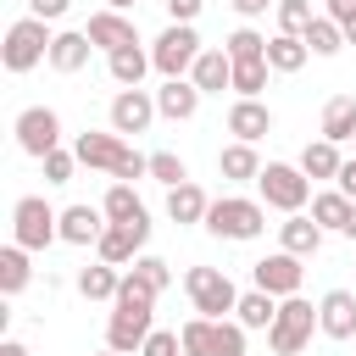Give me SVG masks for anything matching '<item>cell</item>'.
<instances>
[{"mask_svg": "<svg viewBox=\"0 0 356 356\" xmlns=\"http://www.w3.org/2000/svg\"><path fill=\"white\" fill-rule=\"evenodd\" d=\"M156 334V289L139 278V273H122V289L111 300V317H106V350H145V339Z\"/></svg>", "mask_w": 356, "mask_h": 356, "instance_id": "obj_1", "label": "cell"}, {"mask_svg": "<svg viewBox=\"0 0 356 356\" xmlns=\"http://www.w3.org/2000/svg\"><path fill=\"white\" fill-rule=\"evenodd\" d=\"M72 156L83 167H100L111 172L117 184H134V178H150V156H139L122 134H78L72 139Z\"/></svg>", "mask_w": 356, "mask_h": 356, "instance_id": "obj_2", "label": "cell"}, {"mask_svg": "<svg viewBox=\"0 0 356 356\" xmlns=\"http://www.w3.org/2000/svg\"><path fill=\"white\" fill-rule=\"evenodd\" d=\"M50 44H56L50 22H39V17H17V22L6 28L0 61H6V72H33L39 61H50Z\"/></svg>", "mask_w": 356, "mask_h": 356, "instance_id": "obj_3", "label": "cell"}, {"mask_svg": "<svg viewBox=\"0 0 356 356\" xmlns=\"http://www.w3.org/2000/svg\"><path fill=\"white\" fill-rule=\"evenodd\" d=\"M206 228H211L217 239L245 245V239H256V234L267 228V206H261V200H250V195H222V200H211Z\"/></svg>", "mask_w": 356, "mask_h": 356, "instance_id": "obj_4", "label": "cell"}, {"mask_svg": "<svg viewBox=\"0 0 356 356\" xmlns=\"http://www.w3.org/2000/svg\"><path fill=\"white\" fill-rule=\"evenodd\" d=\"M312 334H323V328H317V306L300 300V295L278 300V317H273V328H267L273 356H300V350L312 345Z\"/></svg>", "mask_w": 356, "mask_h": 356, "instance_id": "obj_5", "label": "cell"}, {"mask_svg": "<svg viewBox=\"0 0 356 356\" xmlns=\"http://www.w3.org/2000/svg\"><path fill=\"white\" fill-rule=\"evenodd\" d=\"M178 339H184V356H245V328L234 317H189Z\"/></svg>", "mask_w": 356, "mask_h": 356, "instance_id": "obj_6", "label": "cell"}, {"mask_svg": "<svg viewBox=\"0 0 356 356\" xmlns=\"http://www.w3.org/2000/svg\"><path fill=\"white\" fill-rule=\"evenodd\" d=\"M184 295H189L195 317H228L239 306V289H234V278L222 267H189L184 273Z\"/></svg>", "mask_w": 356, "mask_h": 356, "instance_id": "obj_7", "label": "cell"}, {"mask_svg": "<svg viewBox=\"0 0 356 356\" xmlns=\"http://www.w3.org/2000/svg\"><path fill=\"white\" fill-rule=\"evenodd\" d=\"M256 189H261V206H273V211H284V217H295V211L312 200V178H306L300 167H289V161H267L261 178H256Z\"/></svg>", "mask_w": 356, "mask_h": 356, "instance_id": "obj_8", "label": "cell"}, {"mask_svg": "<svg viewBox=\"0 0 356 356\" xmlns=\"http://www.w3.org/2000/svg\"><path fill=\"white\" fill-rule=\"evenodd\" d=\"M50 239H61V211H50L44 195H22V200L11 206V245L44 250Z\"/></svg>", "mask_w": 356, "mask_h": 356, "instance_id": "obj_9", "label": "cell"}, {"mask_svg": "<svg viewBox=\"0 0 356 356\" xmlns=\"http://www.w3.org/2000/svg\"><path fill=\"white\" fill-rule=\"evenodd\" d=\"M150 61H156L161 78H184V72H195V61H200V33H195V22H172V28L150 44Z\"/></svg>", "mask_w": 356, "mask_h": 356, "instance_id": "obj_10", "label": "cell"}, {"mask_svg": "<svg viewBox=\"0 0 356 356\" xmlns=\"http://www.w3.org/2000/svg\"><path fill=\"white\" fill-rule=\"evenodd\" d=\"M17 145H22L33 161H44L50 150H61V117H56L50 106H28V111H17Z\"/></svg>", "mask_w": 356, "mask_h": 356, "instance_id": "obj_11", "label": "cell"}, {"mask_svg": "<svg viewBox=\"0 0 356 356\" xmlns=\"http://www.w3.org/2000/svg\"><path fill=\"white\" fill-rule=\"evenodd\" d=\"M250 278H256V289H267L273 300H289V295H300V284H306V267H300V256H289V250H273V256H261V261L250 267Z\"/></svg>", "mask_w": 356, "mask_h": 356, "instance_id": "obj_12", "label": "cell"}, {"mask_svg": "<svg viewBox=\"0 0 356 356\" xmlns=\"http://www.w3.org/2000/svg\"><path fill=\"white\" fill-rule=\"evenodd\" d=\"M156 117H161L156 95H145V89H117L111 95V134H145Z\"/></svg>", "mask_w": 356, "mask_h": 356, "instance_id": "obj_13", "label": "cell"}, {"mask_svg": "<svg viewBox=\"0 0 356 356\" xmlns=\"http://www.w3.org/2000/svg\"><path fill=\"white\" fill-rule=\"evenodd\" d=\"M83 33H89V44H95V50H106V56H117V50L139 44V28H134V17H122V11H95Z\"/></svg>", "mask_w": 356, "mask_h": 356, "instance_id": "obj_14", "label": "cell"}, {"mask_svg": "<svg viewBox=\"0 0 356 356\" xmlns=\"http://www.w3.org/2000/svg\"><path fill=\"white\" fill-rule=\"evenodd\" d=\"M317 328H323V339H356V295L328 289L317 300Z\"/></svg>", "mask_w": 356, "mask_h": 356, "instance_id": "obj_15", "label": "cell"}, {"mask_svg": "<svg viewBox=\"0 0 356 356\" xmlns=\"http://www.w3.org/2000/svg\"><path fill=\"white\" fill-rule=\"evenodd\" d=\"M145 239H150V228H128V222H106V234H100V245H95V256H100V261H111V267H128V261H139V250H145Z\"/></svg>", "mask_w": 356, "mask_h": 356, "instance_id": "obj_16", "label": "cell"}, {"mask_svg": "<svg viewBox=\"0 0 356 356\" xmlns=\"http://www.w3.org/2000/svg\"><path fill=\"white\" fill-rule=\"evenodd\" d=\"M228 134H234L239 145H256V139L273 134V111H267L261 100H234V106H228Z\"/></svg>", "mask_w": 356, "mask_h": 356, "instance_id": "obj_17", "label": "cell"}, {"mask_svg": "<svg viewBox=\"0 0 356 356\" xmlns=\"http://www.w3.org/2000/svg\"><path fill=\"white\" fill-rule=\"evenodd\" d=\"M156 111H161L167 122H189V117L200 111V89H195L189 78H167V83L156 89Z\"/></svg>", "mask_w": 356, "mask_h": 356, "instance_id": "obj_18", "label": "cell"}, {"mask_svg": "<svg viewBox=\"0 0 356 356\" xmlns=\"http://www.w3.org/2000/svg\"><path fill=\"white\" fill-rule=\"evenodd\" d=\"M189 83H195L200 95H222V89H234V61H228V50H200Z\"/></svg>", "mask_w": 356, "mask_h": 356, "instance_id": "obj_19", "label": "cell"}, {"mask_svg": "<svg viewBox=\"0 0 356 356\" xmlns=\"http://www.w3.org/2000/svg\"><path fill=\"white\" fill-rule=\"evenodd\" d=\"M100 211H106V222L150 228V211H145V200L134 195V184H111V189H106V200H100Z\"/></svg>", "mask_w": 356, "mask_h": 356, "instance_id": "obj_20", "label": "cell"}, {"mask_svg": "<svg viewBox=\"0 0 356 356\" xmlns=\"http://www.w3.org/2000/svg\"><path fill=\"white\" fill-rule=\"evenodd\" d=\"M278 245H284L289 256H300V261H306V256H317V250H323V228H317L306 211H295V217H284V222H278Z\"/></svg>", "mask_w": 356, "mask_h": 356, "instance_id": "obj_21", "label": "cell"}, {"mask_svg": "<svg viewBox=\"0 0 356 356\" xmlns=\"http://www.w3.org/2000/svg\"><path fill=\"white\" fill-rule=\"evenodd\" d=\"M206 211H211V200H206V189L189 178V184H178V189H167V217L178 222V228H189V222H206Z\"/></svg>", "mask_w": 356, "mask_h": 356, "instance_id": "obj_22", "label": "cell"}, {"mask_svg": "<svg viewBox=\"0 0 356 356\" xmlns=\"http://www.w3.org/2000/svg\"><path fill=\"white\" fill-rule=\"evenodd\" d=\"M100 234H106V211H95V206H67L61 211V239L67 245H100Z\"/></svg>", "mask_w": 356, "mask_h": 356, "instance_id": "obj_23", "label": "cell"}, {"mask_svg": "<svg viewBox=\"0 0 356 356\" xmlns=\"http://www.w3.org/2000/svg\"><path fill=\"white\" fill-rule=\"evenodd\" d=\"M89 33L83 28H67V33H56V44H50V67L56 72H83L89 67Z\"/></svg>", "mask_w": 356, "mask_h": 356, "instance_id": "obj_24", "label": "cell"}, {"mask_svg": "<svg viewBox=\"0 0 356 356\" xmlns=\"http://www.w3.org/2000/svg\"><path fill=\"white\" fill-rule=\"evenodd\" d=\"M217 172L228 178V184H245V178H261V156H256V145H222L217 150Z\"/></svg>", "mask_w": 356, "mask_h": 356, "instance_id": "obj_25", "label": "cell"}, {"mask_svg": "<svg viewBox=\"0 0 356 356\" xmlns=\"http://www.w3.org/2000/svg\"><path fill=\"white\" fill-rule=\"evenodd\" d=\"M295 167H300V172L317 184V178H339L345 156H339V145H334V139H312V145L300 150V161H295Z\"/></svg>", "mask_w": 356, "mask_h": 356, "instance_id": "obj_26", "label": "cell"}, {"mask_svg": "<svg viewBox=\"0 0 356 356\" xmlns=\"http://www.w3.org/2000/svg\"><path fill=\"white\" fill-rule=\"evenodd\" d=\"M350 211H356V200L350 195H339V189H328V195H312V222L328 234H345V222H350Z\"/></svg>", "mask_w": 356, "mask_h": 356, "instance_id": "obj_27", "label": "cell"}, {"mask_svg": "<svg viewBox=\"0 0 356 356\" xmlns=\"http://www.w3.org/2000/svg\"><path fill=\"white\" fill-rule=\"evenodd\" d=\"M273 317H278V300L267 295V289H245L239 295V306H234V323L250 334V328H273Z\"/></svg>", "mask_w": 356, "mask_h": 356, "instance_id": "obj_28", "label": "cell"}, {"mask_svg": "<svg viewBox=\"0 0 356 356\" xmlns=\"http://www.w3.org/2000/svg\"><path fill=\"white\" fill-rule=\"evenodd\" d=\"M106 67H111V78H117V89H139V78L156 67L150 61V50H139V44H128V50H117V56H106Z\"/></svg>", "mask_w": 356, "mask_h": 356, "instance_id": "obj_29", "label": "cell"}, {"mask_svg": "<svg viewBox=\"0 0 356 356\" xmlns=\"http://www.w3.org/2000/svg\"><path fill=\"white\" fill-rule=\"evenodd\" d=\"M33 284V267H28V250L22 245H6L0 250V295L11 300V295H22Z\"/></svg>", "mask_w": 356, "mask_h": 356, "instance_id": "obj_30", "label": "cell"}, {"mask_svg": "<svg viewBox=\"0 0 356 356\" xmlns=\"http://www.w3.org/2000/svg\"><path fill=\"white\" fill-rule=\"evenodd\" d=\"M117 289H122V273L111 261H95V267L78 273V295L83 300H117Z\"/></svg>", "mask_w": 356, "mask_h": 356, "instance_id": "obj_31", "label": "cell"}, {"mask_svg": "<svg viewBox=\"0 0 356 356\" xmlns=\"http://www.w3.org/2000/svg\"><path fill=\"white\" fill-rule=\"evenodd\" d=\"M323 139H356V95H334L323 106Z\"/></svg>", "mask_w": 356, "mask_h": 356, "instance_id": "obj_32", "label": "cell"}, {"mask_svg": "<svg viewBox=\"0 0 356 356\" xmlns=\"http://www.w3.org/2000/svg\"><path fill=\"white\" fill-rule=\"evenodd\" d=\"M306 56H312V50H306V39H295V33H273V39H267V67H273V72H300Z\"/></svg>", "mask_w": 356, "mask_h": 356, "instance_id": "obj_33", "label": "cell"}, {"mask_svg": "<svg viewBox=\"0 0 356 356\" xmlns=\"http://www.w3.org/2000/svg\"><path fill=\"white\" fill-rule=\"evenodd\" d=\"M300 39H306L312 56H339V50H345V28H339L334 17H312V28H306Z\"/></svg>", "mask_w": 356, "mask_h": 356, "instance_id": "obj_34", "label": "cell"}, {"mask_svg": "<svg viewBox=\"0 0 356 356\" xmlns=\"http://www.w3.org/2000/svg\"><path fill=\"white\" fill-rule=\"evenodd\" d=\"M222 50H228V61H267V39L256 28H234L222 39Z\"/></svg>", "mask_w": 356, "mask_h": 356, "instance_id": "obj_35", "label": "cell"}, {"mask_svg": "<svg viewBox=\"0 0 356 356\" xmlns=\"http://www.w3.org/2000/svg\"><path fill=\"white\" fill-rule=\"evenodd\" d=\"M267 72H273L267 61H234V95L239 100H256L267 89Z\"/></svg>", "mask_w": 356, "mask_h": 356, "instance_id": "obj_36", "label": "cell"}, {"mask_svg": "<svg viewBox=\"0 0 356 356\" xmlns=\"http://www.w3.org/2000/svg\"><path fill=\"white\" fill-rule=\"evenodd\" d=\"M273 11H278V33H295V39H300V33L312 28V17H317L312 0H278Z\"/></svg>", "mask_w": 356, "mask_h": 356, "instance_id": "obj_37", "label": "cell"}, {"mask_svg": "<svg viewBox=\"0 0 356 356\" xmlns=\"http://www.w3.org/2000/svg\"><path fill=\"white\" fill-rule=\"evenodd\" d=\"M150 178H156V184H167V189H178V184H189V167H184V156L156 150V156H150Z\"/></svg>", "mask_w": 356, "mask_h": 356, "instance_id": "obj_38", "label": "cell"}, {"mask_svg": "<svg viewBox=\"0 0 356 356\" xmlns=\"http://www.w3.org/2000/svg\"><path fill=\"white\" fill-rule=\"evenodd\" d=\"M128 273H139V278H145V284H150V289H156V295H161V289H167V284H172V267H167V261H161V256H139V261H134V267H128Z\"/></svg>", "mask_w": 356, "mask_h": 356, "instance_id": "obj_39", "label": "cell"}, {"mask_svg": "<svg viewBox=\"0 0 356 356\" xmlns=\"http://www.w3.org/2000/svg\"><path fill=\"white\" fill-rule=\"evenodd\" d=\"M72 167H78L72 150H50L44 156V184H72Z\"/></svg>", "mask_w": 356, "mask_h": 356, "instance_id": "obj_40", "label": "cell"}, {"mask_svg": "<svg viewBox=\"0 0 356 356\" xmlns=\"http://www.w3.org/2000/svg\"><path fill=\"white\" fill-rule=\"evenodd\" d=\"M139 356H184V339H178V328H156L150 339H145V350Z\"/></svg>", "mask_w": 356, "mask_h": 356, "instance_id": "obj_41", "label": "cell"}, {"mask_svg": "<svg viewBox=\"0 0 356 356\" xmlns=\"http://www.w3.org/2000/svg\"><path fill=\"white\" fill-rule=\"evenodd\" d=\"M323 17H334V22L345 28V44H356V0H328Z\"/></svg>", "mask_w": 356, "mask_h": 356, "instance_id": "obj_42", "label": "cell"}, {"mask_svg": "<svg viewBox=\"0 0 356 356\" xmlns=\"http://www.w3.org/2000/svg\"><path fill=\"white\" fill-rule=\"evenodd\" d=\"M67 6H72V0H28V17H39V22H61Z\"/></svg>", "mask_w": 356, "mask_h": 356, "instance_id": "obj_43", "label": "cell"}, {"mask_svg": "<svg viewBox=\"0 0 356 356\" xmlns=\"http://www.w3.org/2000/svg\"><path fill=\"white\" fill-rule=\"evenodd\" d=\"M161 6H167V17H172V22H195L206 0H161Z\"/></svg>", "mask_w": 356, "mask_h": 356, "instance_id": "obj_44", "label": "cell"}, {"mask_svg": "<svg viewBox=\"0 0 356 356\" xmlns=\"http://www.w3.org/2000/svg\"><path fill=\"white\" fill-rule=\"evenodd\" d=\"M228 6H234L245 22H256V17H267V6H278V0H228Z\"/></svg>", "mask_w": 356, "mask_h": 356, "instance_id": "obj_45", "label": "cell"}, {"mask_svg": "<svg viewBox=\"0 0 356 356\" xmlns=\"http://www.w3.org/2000/svg\"><path fill=\"white\" fill-rule=\"evenodd\" d=\"M334 184H339V195H350V200H356V156L339 167V178H334Z\"/></svg>", "mask_w": 356, "mask_h": 356, "instance_id": "obj_46", "label": "cell"}, {"mask_svg": "<svg viewBox=\"0 0 356 356\" xmlns=\"http://www.w3.org/2000/svg\"><path fill=\"white\" fill-rule=\"evenodd\" d=\"M0 356H33V350H28L22 339H0Z\"/></svg>", "mask_w": 356, "mask_h": 356, "instance_id": "obj_47", "label": "cell"}, {"mask_svg": "<svg viewBox=\"0 0 356 356\" xmlns=\"http://www.w3.org/2000/svg\"><path fill=\"white\" fill-rule=\"evenodd\" d=\"M128 6H139V0H106V11H128Z\"/></svg>", "mask_w": 356, "mask_h": 356, "instance_id": "obj_48", "label": "cell"}, {"mask_svg": "<svg viewBox=\"0 0 356 356\" xmlns=\"http://www.w3.org/2000/svg\"><path fill=\"white\" fill-rule=\"evenodd\" d=\"M345 239H356V211H350V222H345Z\"/></svg>", "mask_w": 356, "mask_h": 356, "instance_id": "obj_49", "label": "cell"}, {"mask_svg": "<svg viewBox=\"0 0 356 356\" xmlns=\"http://www.w3.org/2000/svg\"><path fill=\"white\" fill-rule=\"evenodd\" d=\"M100 356H122V350H100Z\"/></svg>", "mask_w": 356, "mask_h": 356, "instance_id": "obj_50", "label": "cell"}]
</instances>
